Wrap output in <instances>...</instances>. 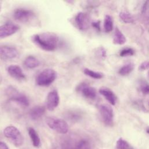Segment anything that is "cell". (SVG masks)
I'll list each match as a JSON object with an SVG mask.
<instances>
[{"mask_svg":"<svg viewBox=\"0 0 149 149\" xmlns=\"http://www.w3.org/2000/svg\"><path fill=\"white\" fill-rule=\"evenodd\" d=\"M32 40L40 48L47 51H52L56 49L59 42V37L52 32L34 34L32 37Z\"/></svg>","mask_w":149,"mask_h":149,"instance_id":"6da1fadb","label":"cell"},{"mask_svg":"<svg viewBox=\"0 0 149 149\" xmlns=\"http://www.w3.org/2000/svg\"><path fill=\"white\" fill-rule=\"evenodd\" d=\"M3 134L15 147H19L23 144V136L19 129L14 126H8L6 127L3 130Z\"/></svg>","mask_w":149,"mask_h":149,"instance_id":"7a4b0ae2","label":"cell"},{"mask_svg":"<svg viewBox=\"0 0 149 149\" xmlns=\"http://www.w3.org/2000/svg\"><path fill=\"white\" fill-rule=\"evenodd\" d=\"M56 76V72L54 69H45L37 75L36 83L40 86H48L55 81Z\"/></svg>","mask_w":149,"mask_h":149,"instance_id":"3957f363","label":"cell"},{"mask_svg":"<svg viewBox=\"0 0 149 149\" xmlns=\"http://www.w3.org/2000/svg\"><path fill=\"white\" fill-rule=\"evenodd\" d=\"M45 122L51 129L60 134H66L69 130V126L63 119L53 116L46 118Z\"/></svg>","mask_w":149,"mask_h":149,"instance_id":"277c9868","label":"cell"},{"mask_svg":"<svg viewBox=\"0 0 149 149\" xmlns=\"http://www.w3.org/2000/svg\"><path fill=\"white\" fill-rule=\"evenodd\" d=\"M7 94L9 100L17 103L18 105L24 107L29 105V101L27 97L24 94L19 93L16 88L12 87L8 88Z\"/></svg>","mask_w":149,"mask_h":149,"instance_id":"5b68a950","label":"cell"},{"mask_svg":"<svg viewBox=\"0 0 149 149\" xmlns=\"http://www.w3.org/2000/svg\"><path fill=\"white\" fill-rule=\"evenodd\" d=\"M13 17L19 22L27 23L32 22L35 19V14L30 10L20 8L15 10Z\"/></svg>","mask_w":149,"mask_h":149,"instance_id":"8992f818","label":"cell"},{"mask_svg":"<svg viewBox=\"0 0 149 149\" xmlns=\"http://www.w3.org/2000/svg\"><path fill=\"white\" fill-rule=\"evenodd\" d=\"M98 109L104 123L107 126H112L113 123V111L112 107L107 104H102Z\"/></svg>","mask_w":149,"mask_h":149,"instance_id":"52a82bcc","label":"cell"},{"mask_svg":"<svg viewBox=\"0 0 149 149\" xmlns=\"http://www.w3.org/2000/svg\"><path fill=\"white\" fill-rule=\"evenodd\" d=\"M19 54L18 51L10 46H2L0 47V58L4 61H11L17 59Z\"/></svg>","mask_w":149,"mask_h":149,"instance_id":"ba28073f","label":"cell"},{"mask_svg":"<svg viewBox=\"0 0 149 149\" xmlns=\"http://www.w3.org/2000/svg\"><path fill=\"white\" fill-rule=\"evenodd\" d=\"M59 96L56 90H52L48 93L45 104L47 108L49 111L54 110L59 105Z\"/></svg>","mask_w":149,"mask_h":149,"instance_id":"9c48e42d","label":"cell"},{"mask_svg":"<svg viewBox=\"0 0 149 149\" xmlns=\"http://www.w3.org/2000/svg\"><path fill=\"white\" fill-rule=\"evenodd\" d=\"M19 29V27L13 23H8L0 26V38H5L9 37Z\"/></svg>","mask_w":149,"mask_h":149,"instance_id":"30bf717a","label":"cell"},{"mask_svg":"<svg viewBox=\"0 0 149 149\" xmlns=\"http://www.w3.org/2000/svg\"><path fill=\"white\" fill-rule=\"evenodd\" d=\"M77 90L80 92L82 95L86 98L93 100L96 97V90L85 83H81L77 87Z\"/></svg>","mask_w":149,"mask_h":149,"instance_id":"8fae6325","label":"cell"},{"mask_svg":"<svg viewBox=\"0 0 149 149\" xmlns=\"http://www.w3.org/2000/svg\"><path fill=\"white\" fill-rule=\"evenodd\" d=\"M75 23L79 29L81 30H86L89 26V17L88 15L84 12L78 13L75 17Z\"/></svg>","mask_w":149,"mask_h":149,"instance_id":"7c38bea8","label":"cell"},{"mask_svg":"<svg viewBox=\"0 0 149 149\" xmlns=\"http://www.w3.org/2000/svg\"><path fill=\"white\" fill-rule=\"evenodd\" d=\"M8 73L13 78L17 80H24L26 79V76L23 73L21 68L16 65H12L8 68Z\"/></svg>","mask_w":149,"mask_h":149,"instance_id":"4fadbf2b","label":"cell"},{"mask_svg":"<svg viewBox=\"0 0 149 149\" xmlns=\"http://www.w3.org/2000/svg\"><path fill=\"white\" fill-rule=\"evenodd\" d=\"M99 93L102 96H104L111 105H115L116 101V96L112 90L107 87H101L99 90Z\"/></svg>","mask_w":149,"mask_h":149,"instance_id":"5bb4252c","label":"cell"},{"mask_svg":"<svg viewBox=\"0 0 149 149\" xmlns=\"http://www.w3.org/2000/svg\"><path fill=\"white\" fill-rule=\"evenodd\" d=\"M45 111V107L41 105H37L32 108L29 111L30 118L34 120L40 119L44 114Z\"/></svg>","mask_w":149,"mask_h":149,"instance_id":"9a60e30c","label":"cell"},{"mask_svg":"<svg viewBox=\"0 0 149 149\" xmlns=\"http://www.w3.org/2000/svg\"><path fill=\"white\" fill-rule=\"evenodd\" d=\"M126 41V37L122 31L118 29V27H116L113 37V43L114 44L122 45L125 43Z\"/></svg>","mask_w":149,"mask_h":149,"instance_id":"2e32d148","label":"cell"},{"mask_svg":"<svg viewBox=\"0 0 149 149\" xmlns=\"http://www.w3.org/2000/svg\"><path fill=\"white\" fill-rule=\"evenodd\" d=\"M28 133L31 139L33 146L35 147H39L41 141L37 132L33 127H29L28 129Z\"/></svg>","mask_w":149,"mask_h":149,"instance_id":"e0dca14e","label":"cell"},{"mask_svg":"<svg viewBox=\"0 0 149 149\" xmlns=\"http://www.w3.org/2000/svg\"><path fill=\"white\" fill-rule=\"evenodd\" d=\"M40 65L39 61L33 56H27L24 61V65L29 69H34L38 67Z\"/></svg>","mask_w":149,"mask_h":149,"instance_id":"ac0fdd59","label":"cell"},{"mask_svg":"<svg viewBox=\"0 0 149 149\" xmlns=\"http://www.w3.org/2000/svg\"><path fill=\"white\" fill-rule=\"evenodd\" d=\"M120 19L125 23H132L134 21L133 16L130 13L126 10H122L119 13Z\"/></svg>","mask_w":149,"mask_h":149,"instance_id":"d6986e66","label":"cell"},{"mask_svg":"<svg viewBox=\"0 0 149 149\" xmlns=\"http://www.w3.org/2000/svg\"><path fill=\"white\" fill-rule=\"evenodd\" d=\"M134 69V64L129 63L121 67L119 70V73L122 76H126L130 74Z\"/></svg>","mask_w":149,"mask_h":149,"instance_id":"ffe728a7","label":"cell"},{"mask_svg":"<svg viewBox=\"0 0 149 149\" xmlns=\"http://www.w3.org/2000/svg\"><path fill=\"white\" fill-rule=\"evenodd\" d=\"M104 28L107 33L110 32L113 29V20L111 16L107 15L104 18Z\"/></svg>","mask_w":149,"mask_h":149,"instance_id":"44dd1931","label":"cell"},{"mask_svg":"<svg viewBox=\"0 0 149 149\" xmlns=\"http://www.w3.org/2000/svg\"><path fill=\"white\" fill-rule=\"evenodd\" d=\"M84 73L86 75L95 79H100L103 77V74L102 73L95 72L88 68H85L84 69Z\"/></svg>","mask_w":149,"mask_h":149,"instance_id":"7402d4cb","label":"cell"},{"mask_svg":"<svg viewBox=\"0 0 149 149\" xmlns=\"http://www.w3.org/2000/svg\"><path fill=\"white\" fill-rule=\"evenodd\" d=\"M65 116L68 120L71 122H76L79 120L81 117L80 115L78 112L74 111L67 112Z\"/></svg>","mask_w":149,"mask_h":149,"instance_id":"603a6c76","label":"cell"},{"mask_svg":"<svg viewBox=\"0 0 149 149\" xmlns=\"http://www.w3.org/2000/svg\"><path fill=\"white\" fill-rule=\"evenodd\" d=\"M115 147L116 149H128L129 144L125 140L120 137L116 141Z\"/></svg>","mask_w":149,"mask_h":149,"instance_id":"cb8c5ba5","label":"cell"},{"mask_svg":"<svg viewBox=\"0 0 149 149\" xmlns=\"http://www.w3.org/2000/svg\"><path fill=\"white\" fill-rule=\"evenodd\" d=\"M75 149H91V147L87 140H81L78 142Z\"/></svg>","mask_w":149,"mask_h":149,"instance_id":"d4e9b609","label":"cell"},{"mask_svg":"<svg viewBox=\"0 0 149 149\" xmlns=\"http://www.w3.org/2000/svg\"><path fill=\"white\" fill-rule=\"evenodd\" d=\"M134 54V51L132 48H126L123 49H122L120 52V56H131L133 55Z\"/></svg>","mask_w":149,"mask_h":149,"instance_id":"484cf974","label":"cell"},{"mask_svg":"<svg viewBox=\"0 0 149 149\" xmlns=\"http://www.w3.org/2000/svg\"><path fill=\"white\" fill-rule=\"evenodd\" d=\"M140 91L144 94H149V84L146 83H143L140 87Z\"/></svg>","mask_w":149,"mask_h":149,"instance_id":"4316f807","label":"cell"},{"mask_svg":"<svg viewBox=\"0 0 149 149\" xmlns=\"http://www.w3.org/2000/svg\"><path fill=\"white\" fill-rule=\"evenodd\" d=\"M140 70H144L147 69H149V61H145L142 62L139 68Z\"/></svg>","mask_w":149,"mask_h":149,"instance_id":"83f0119b","label":"cell"},{"mask_svg":"<svg viewBox=\"0 0 149 149\" xmlns=\"http://www.w3.org/2000/svg\"><path fill=\"white\" fill-rule=\"evenodd\" d=\"M100 23H101V22H100V20H98V21L93 22V23H92V26H93L95 29H96L97 30H101V28H100Z\"/></svg>","mask_w":149,"mask_h":149,"instance_id":"f1b7e54d","label":"cell"},{"mask_svg":"<svg viewBox=\"0 0 149 149\" xmlns=\"http://www.w3.org/2000/svg\"><path fill=\"white\" fill-rule=\"evenodd\" d=\"M0 149H9V148L6 143L2 141H0Z\"/></svg>","mask_w":149,"mask_h":149,"instance_id":"f546056e","label":"cell"},{"mask_svg":"<svg viewBox=\"0 0 149 149\" xmlns=\"http://www.w3.org/2000/svg\"><path fill=\"white\" fill-rule=\"evenodd\" d=\"M146 132H147V133L148 134H149V127H148L147 128V129H146Z\"/></svg>","mask_w":149,"mask_h":149,"instance_id":"4dcf8cb0","label":"cell"},{"mask_svg":"<svg viewBox=\"0 0 149 149\" xmlns=\"http://www.w3.org/2000/svg\"><path fill=\"white\" fill-rule=\"evenodd\" d=\"M1 5H0V11H1Z\"/></svg>","mask_w":149,"mask_h":149,"instance_id":"1f68e13d","label":"cell"},{"mask_svg":"<svg viewBox=\"0 0 149 149\" xmlns=\"http://www.w3.org/2000/svg\"><path fill=\"white\" fill-rule=\"evenodd\" d=\"M148 77H149V71L148 72Z\"/></svg>","mask_w":149,"mask_h":149,"instance_id":"d6a6232c","label":"cell"},{"mask_svg":"<svg viewBox=\"0 0 149 149\" xmlns=\"http://www.w3.org/2000/svg\"><path fill=\"white\" fill-rule=\"evenodd\" d=\"M128 149H133V148H130V147H129Z\"/></svg>","mask_w":149,"mask_h":149,"instance_id":"836d02e7","label":"cell"}]
</instances>
